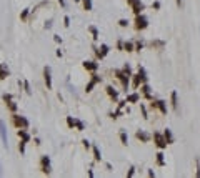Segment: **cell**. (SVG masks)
<instances>
[{"label":"cell","instance_id":"obj_1","mask_svg":"<svg viewBox=\"0 0 200 178\" xmlns=\"http://www.w3.org/2000/svg\"><path fill=\"white\" fill-rule=\"evenodd\" d=\"M130 78H132V87H134V90H138V87L147 82V72H145V68L142 65H138L137 73H135V75L132 73Z\"/></svg>","mask_w":200,"mask_h":178},{"label":"cell","instance_id":"obj_2","mask_svg":"<svg viewBox=\"0 0 200 178\" xmlns=\"http://www.w3.org/2000/svg\"><path fill=\"white\" fill-rule=\"evenodd\" d=\"M134 28H135L137 32H144L145 28H148V19H147V15H145L144 12L138 13V15H135Z\"/></svg>","mask_w":200,"mask_h":178},{"label":"cell","instance_id":"obj_3","mask_svg":"<svg viewBox=\"0 0 200 178\" xmlns=\"http://www.w3.org/2000/svg\"><path fill=\"white\" fill-rule=\"evenodd\" d=\"M113 77H115L117 80L120 82V85H122L123 92H127L128 87H130V75H127L123 70H113Z\"/></svg>","mask_w":200,"mask_h":178},{"label":"cell","instance_id":"obj_4","mask_svg":"<svg viewBox=\"0 0 200 178\" xmlns=\"http://www.w3.org/2000/svg\"><path fill=\"white\" fill-rule=\"evenodd\" d=\"M12 123H13V127H15L17 130H19V128H25V130H27L28 125H30V123H28V120L25 118V117L17 115V113H13V115H12Z\"/></svg>","mask_w":200,"mask_h":178},{"label":"cell","instance_id":"obj_5","mask_svg":"<svg viewBox=\"0 0 200 178\" xmlns=\"http://www.w3.org/2000/svg\"><path fill=\"white\" fill-rule=\"evenodd\" d=\"M152 103H150V108H153V110H159L162 115H167V112H169V106H167V102H163V100H150Z\"/></svg>","mask_w":200,"mask_h":178},{"label":"cell","instance_id":"obj_6","mask_svg":"<svg viewBox=\"0 0 200 178\" xmlns=\"http://www.w3.org/2000/svg\"><path fill=\"white\" fill-rule=\"evenodd\" d=\"M125 2L130 5L132 12H134L135 15H138V13H142V12L145 10V5H144V2H142V0H125Z\"/></svg>","mask_w":200,"mask_h":178},{"label":"cell","instance_id":"obj_7","mask_svg":"<svg viewBox=\"0 0 200 178\" xmlns=\"http://www.w3.org/2000/svg\"><path fill=\"white\" fill-rule=\"evenodd\" d=\"M94 52H95V57H97V60H103L107 55H109L110 48L107 44H100V47H94Z\"/></svg>","mask_w":200,"mask_h":178},{"label":"cell","instance_id":"obj_8","mask_svg":"<svg viewBox=\"0 0 200 178\" xmlns=\"http://www.w3.org/2000/svg\"><path fill=\"white\" fill-rule=\"evenodd\" d=\"M40 170L44 175H50L52 173V163H50V156L44 155L40 158Z\"/></svg>","mask_w":200,"mask_h":178},{"label":"cell","instance_id":"obj_9","mask_svg":"<svg viewBox=\"0 0 200 178\" xmlns=\"http://www.w3.org/2000/svg\"><path fill=\"white\" fill-rule=\"evenodd\" d=\"M152 138H153V143L157 145L159 150H163V148L167 147V141H165V138H163V135L160 133V131H153Z\"/></svg>","mask_w":200,"mask_h":178},{"label":"cell","instance_id":"obj_10","mask_svg":"<svg viewBox=\"0 0 200 178\" xmlns=\"http://www.w3.org/2000/svg\"><path fill=\"white\" fill-rule=\"evenodd\" d=\"M100 82H102V77H98L97 73H92V78H90V82H88L87 85H85V92H87V93H90L92 90H94L95 88V85L97 83H100Z\"/></svg>","mask_w":200,"mask_h":178},{"label":"cell","instance_id":"obj_11","mask_svg":"<svg viewBox=\"0 0 200 178\" xmlns=\"http://www.w3.org/2000/svg\"><path fill=\"white\" fill-rule=\"evenodd\" d=\"M135 138H137L140 143H148V141L152 140V135L147 133L145 130H137L135 131Z\"/></svg>","mask_w":200,"mask_h":178},{"label":"cell","instance_id":"obj_12","mask_svg":"<svg viewBox=\"0 0 200 178\" xmlns=\"http://www.w3.org/2000/svg\"><path fill=\"white\" fill-rule=\"evenodd\" d=\"M44 82H45V87H47V90H52V70H50V67H45L44 68Z\"/></svg>","mask_w":200,"mask_h":178},{"label":"cell","instance_id":"obj_13","mask_svg":"<svg viewBox=\"0 0 200 178\" xmlns=\"http://www.w3.org/2000/svg\"><path fill=\"white\" fill-rule=\"evenodd\" d=\"M138 88H140V93L144 95L145 100H148V102H150V100L153 98V97H152V93H150V85L147 83V82H145V83H142Z\"/></svg>","mask_w":200,"mask_h":178},{"label":"cell","instance_id":"obj_14","mask_svg":"<svg viewBox=\"0 0 200 178\" xmlns=\"http://www.w3.org/2000/svg\"><path fill=\"white\" fill-rule=\"evenodd\" d=\"M0 137H2V143L5 148H9V138H7V127L5 123L0 120Z\"/></svg>","mask_w":200,"mask_h":178},{"label":"cell","instance_id":"obj_15","mask_svg":"<svg viewBox=\"0 0 200 178\" xmlns=\"http://www.w3.org/2000/svg\"><path fill=\"white\" fill-rule=\"evenodd\" d=\"M82 67H84L87 72H90V73H94V72H97L98 70V63L97 62H90V60H85V62L82 63Z\"/></svg>","mask_w":200,"mask_h":178},{"label":"cell","instance_id":"obj_16","mask_svg":"<svg viewBox=\"0 0 200 178\" xmlns=\"http://www.w3.org/2000/svg\"><path fill=\"white\" fill-rule=\"evenodd\" d=\"M105 92H107V95H109V97H110V98H112V100H113V102H115V103H117V102H119V92H117V90H115V88H113V87H112V85H109V87H107V88H105Z\"/></svg>","mask_w":200,"mask_h":178},{"label":"cell","instance_id":"obj_17","mask_svg":"<svg viewBox=\"0 0 200 178\" xmlns=\"http://www.w3.org/2000/svg\"><path fill=\"white\" fill-rule=\"evenodd\" d=\"M162 135H163V138H165L167 145H172L173 141H175V137H173V133H172V130H170V128H165Z\"/></svg>","mask_w":200,"mask_h":178},{"label":"cell","instance_id":"obj_18","mask_svg":"<svg viewBox=\"0 0 200 178\" xmlns=\"http://www.w3.org/2000/svg\"><path fill=\"white\" fill-rule=\"evenodd\" d=\"M125 102H127V103H138V102H140V93H138V92L128 93L127 98H125Z\"/></svg>","mask_w":200,"mask_h":178},{"label":"cell","instance_id":"obj_19","mask_svg":"<svg viewBox=\"0 0 200 178\" xmlns=\"http://www.w3.org/2000/svg\"><path fill=\"white\" fill-rule=\"evenodd\" d=\"M170 105H172V108L175 110V112L178 110V95H177V92L175 90L170 93Z\"/></svg>","mask_w":200,"mask_h":178},{"label":"cell","instance_id":"obj_20","mask_svg":"<svg viewBox=\"0 0 200 178\" xmlns=\"http://www.w3.org/2000/svg\"><path fill=\"white\" fill-rule=\"evenodd\" d=\"M10 75V70L7 67V63H0V80H5Z\"/></svg>","mask_w":200,"mask_h":178},{"label":"cell","instance_id":"obj_21","mask_svg":"<svg viewBox=\"0 0 200 178\" xmlns=\"http://www.w3.org/2000/svg\"><path fill=\"white\" fill-rule=\"evenodd\" d=\"M163 47H165V42L163 40H152L150 42V48H153V50H163Z\"/></svg>","mask_w":200,"mask_h":178},{"label":"cell","instance_id":"obj_22","mask_svg":"<svg viewBox=\"0 0 200 178\" xmlns=\"http://www.w3.org/2000/svg\"><path fill=\"white\" fill-rule=\"evenodd\" d=\"M17 135H19V138L20 140H23V141H30V135L27 133V131H25V128H19V131H17Z\"/></svg>","mask_w":200,"mask_h":178},{"label":"cell","instance_id":"obj_23","mask_svg":"<svg viewBox=\"0 0 200 178\" xmlns=\"http://www.w3.org/2000/svg\"><path fill=\"white\" fill-rule=\"evenodd\" d=\"M123 52H127V53L135 52V45H134V42H127V40H123Z\"/></svg>","mask_w":200,"mask_h":178},{"label":"cell","instance_id":"obj_24","mask_svg":"<svg viewBox=\"0 0 200 178\" xmlns=\"http://www.w3.org/2000/svg\"><path fill=\"white\" fill-rule=\"evenodd\" d=\"M80 2H82L84 10H87V12H92V10H94V2H92V0H80Z\"/></svg>","mask_w":200,"mask_h":178},{"label":"cell","instance_id":"obj_25","mask_svg":"<svg viewBox=\"0 0 200 178\" xmlns=\"http://www.w3.org/2000/svg\"><path fill=\"white\" fill-rule=\"evenodd\" d=\"M87 30L92 33V38H94V40L97 42V40H98V35H100V33H98V28L95 27V25H88V28H87Z\"/></svg>","mask_w":200,"mask_h":178},{"label":"cell","instance_id":"obj_26","mask_svg":"<svg viewBox=\"0 0 200 178\" xmlns=\"http://www.w3.org/2000/svg\"><path fill=\"white\" fill-rule=\"evenodd\" d=\"M163 156H165V155H163L162 152H159L155 155V160H157V165H159V166H165V158H163Z\"/></svg>","mask_w":200,"mask_h":178},{"label":"cell","instance_id":"obj_27","mask_svg":"<svg viewBox=\"0 0 200 178\" xmlns=\"http://www.w3.org/2000/svg\"><path fill=\"white\" fill-rule=\"evenodd\" d=\"M119 138H120V141H122L123 147H127V145H128V135H127V131L122 130V131L119 133Z\"/></svg>","mask_w":200,"mask_h":178},{"label":"cell","instance_id":"obj_28","mask_svg":"<svg viewBox=\"0 0 200 178\" xmlns=\"http://www.w3.org/2000/svg\"><path fill=\"white\" fill-rule=\"evenodd\" d=\"M92 152H94V160H95V162H100V160H102V153H100L97 145H94V147H92Z\"/></svg>","mask_w":200,"mask_h":178},{"label":"cell","instance_id":"obj_29","mask_svg":"<svg viewBox=\"0 0 200 178\" xmlns=\"http://www.w3.org/2000/svg\"><path fill=\"white\" fill-rule=\"evenodd\" d=\"M5 105H7V108H9L12 113H15V112H17V103L13 102V100H9V102H5Z\"/></svg>","mask_w":200,"mask_h":178},{"label":"cell","instance_id":"obj_30","mask_svg":"<svg viewBox=\"0 0 200 178\" xmlns=\"http://www.w3.org/2000/svg\"><path fill=\"white\" fill-rule=\"evenodd\" d=\"M75 128H77L78 131H84V130H85V123L82 122V120L75 118Z\"/></svg>","mask_w":200,"mask_h":178},{"label":"cell","instance_id":"obj_31","mask_svg":"<svg viewBox=\"0 0 200 178\" xmlns=\"http://www.w3.org/2000/svg\"><path fill=\"white\" fill-rule=\"evenodd\" d=\"M28 13H30V9H23L22 10V13H20V20H22V22H27L28 20Z\"/></svg>","mask_w":200,"mask_h":178},{"label":"cell","instance_id":"obj_32","mask_svg":"<svg viewBox=\"0 0 200 178\" xmlns=\"http://www.w3.org/2000/svg\"><path fill=\"white\" fill-rule=\"evenodd\" d=\"M122 108H117L115 112H112L110 113V118H113V120H117V118H120V117H122Z\"/></svg>","mask_w":200,"mask_h":178},{"label":"cell","instance_id":"obj_33","mask_svg":"<svg viewBox=\"0 0 200 178\" xmlns=\"http://www.w3.org/2000/svg\"><path fill=\"white\" fill-rule=\"evenodd\" d=\"M134 45H135V52H142V50H144V47H145V44L142 40L134 42Z\"/></svg>","mask_w":200,"mask_h":178},{"label":"cell","instance_id":"obj_34","mask_svg":"<svg viewBox=\"0 0 200 178\" xmlns=\"http://www.w3.org/2000/svg\"><path fill=\"white\" fill-rule=\"evenodd\" d=\"M22 87H23V90H25V93H27V95H30V93H32V90H30V83H28L27 80H23V82H22Z\"/></svg>","mask_w":200,"mask_h":178},{"label":"cell","instance_id":"obj_35","mask_svg":"<svg viewBox=\"0 0 200 178\" xmlns=\"http://www.w3.org/2000/svg\"><path fill=\"white\" fill-rule=\"evenodd\" d=\"M195 176L200 178V158H195Z\"/></svg>","mask_w":200,"mask_h":178},{"label":"cell","instance_id":"obj_36","mask_svg":"<svg viewBox=\"0 0 200 178\" xmlns=\"http://www.w3.org/2000/svg\"><path fill=\"white\" fill-rule=\"evenodd\" d=\"M140 112H142V117H144V120H148V113H147V108H145L144 103H140Z\"/></svg>","mask_w":200,"mask_h":178},{"label":"cell","instance_id":"obj_37","mask_svg":"<svg viewBox=\"0 0 200 178\" xmlns=\"http://www.w3.org/2000/svg\"><path fill=\"white\" fill-rule=\"evenodd\" d=\"M128 25H130V22H128V19H120V20H119V27H122V28H127Z\"/></svg>","mask_w":200,"mask_h":178},{"label":"cell","instance_id":"obj_38","mask_svg":"<svg viewBox=\"0 0 200 178\" xmlns=\"http://www.w3.org/2000/svg\"><path fill=\"white\" fill-rule=\"evenodd\" d=\"M67 127H69V128H73L75 127V118H73V117H67Z\"/></svg>","mask_w":200,"mask_h":178},{"label":"cell","instance_id":"obj_39","mask_svg":"<svg viewBox=\"0 0 200 178\" xmlns=\"http://www.w3.org/2000/svg\"><path fill=\"white\" fill-rule=\"evenodd\" d=\"M25 145H27V141H23V140H20V143H19V152L22 153H25Z\"/></svg>","mask_w":200,"mask_h":178},{"label":"cell","instance_id":"obj_40","mask_svg":"<svg viewBox=\"0 0 200 178\" xmlns=\"http://www.w3.org/2000/svg\"><path fill=\"white\" fill-rule=\"evenodd\" d=\"M122 70H123V72H125V73H127V75H130V77H132V67H130V65H128V63H125V65H123V68H122Z\"/></svg>","mask_w":200,"mask_h":178},{"label":"cell","instance_id":"obj_41","mask_svg":"<svg viewBox=\"0 0 200 178\" xmlns=\"http://www.w3.org/2000/svg\"><path fill=\"white\" fill-rule=\"evenodd\" d=\"M117 50L123 52V40H122V38H119V40H117Z\"/></svg>","mask_w":200,"mask_h":178},{"label":"cell","instance_id":"obj_42","mask_svg":"<svg viewBox=\"0 0 200 178\" xmlns=\"http://www.w3.org/2000/svg\"><path fill=\"white\" fill-rule=\"evenodd\" d=\"M160 7H162V3H160L159 0H155V2H152V9H153V10H160Z\"/></svg>","mask_w":200,"mask_h":178},{"label":"cell","instance_id":"obj_43","mask_svg":"<svg viewBox=\"0 0 200 178\" xmlns=\"http://www.w3.org/2000/svg\"><path fill=\"white\" fill-rule=\"evenodd\" d=\"M63 27H65V28H69V27H70V17H69V15L63 17Z\"/></svg>","mask_w":200,"mask_h":178},{"label":"cell","instance_id":"obj_44","mask_svg":"<svg viewBox=\"0 0 200 178\" xmlns=\"http://www.w3.org/2000/svg\"><path fill=\"white\" fill-rule=\"evenodd\" d=\"M2 98H3V102H9V100H13V97L10 93H3L2 95Z\"/></svg>","mask_w":200,"mask_h":178},{"label":"cell","instance_id":"obj_45","mask_svg":"<svg viewBox=\"0 0 200 178\" xmlns=\"http://www.w3.org/2000/svg\"><path fill=\"white\" fill-rule=\"evenodd\" d=\"M135 175V166H130V168H128V172H127V176L130 178V176H134Z\"/></svg>","mask_w":200,"mask_h":178},{"label":"cell","instance_id":"obj_46","mask_svg":"<svg viewBox=\"0 0 200 178\" xmlns=\"http://www.w3.org/2000/svg\"><path fill=\"white\" fill-rule=\"evenodd\" d=\"M82 143H84L85 150H90V141H88V140H84V141H82Z\"/></svg>","mask_w":200,"mask_h":178},{"label":"cell","instance_id":"obj_47","mask_svg":"<svg viewBox=\"0 0 200 178\" xmlns=\"http://www.w3.org/2000/svg\"><path fill=\"white\" fill-rule=\"evenodd\" d=\"M53 40H55L57 44H62V37H59V35H53Z\"/></svg>","mask_w":200,"mask_h":178},{"label":"cell","instance_id":"obj_48","mask_svg":"<svg viewBox=\"0 0 200 178\" xmlns=\"http://www.w3.org/2000/svg\"><path fill=\"white\" fill-rule=\"evenodd\" d=\"M57 2L60 3V7H62V9H65L67 7V3H65V0H57Z\"/></svg>","mask_w":200,"mask_h":178},{"label":"cell","instance_id":"obj_49","mask_svg":"<svg viewBox=\"0 0 200 178\" xmlns=\"http://www.w3.org/2000/svg\"><path fill=\"white\" fill-rule=\"evenodd\" d=\"M147 175H148V176H155V172H153V170H148Z\"/></svg>","mask_w":200,"mask_h":178},{"label":"cell","instance_id":"obj_50","mask_svg":"<svg viewBox=\"0 0 200 178\" xmlns=\"http://www.w3.org/2000/svg\"><path fill=\"white\" fill-rule=\"evenodd\" d=\"M50 27H52V20H48V22L45 23V28H50Z\"/></svg>","mask_w":200,"mask_h":178},{"label":"cell","instance_id":"obj_51","mask_svg":"<svg viewBox=\"0 0 200 178\" xmlns=\"http://www.w3.org/2000/svg\"><path fill=\"white\" fill-rule=\"evenodd\" d=\"M175 2H177V5H178V7H182V3H184V0H175Z\"/></svg>","mask_w":200,"mask_h":178},{"label":"cell","instance_id":"obj_52","mask_svg":"<svg viewBox=\"0 0 200 178\" xmlns=\"http://www.w3.org/2000/svg\"><path fill=\"white\" fill-rule=\"evenodd\" d=\"M0 175H2V166H0Z\"/></svg>","mask_w":200,"mask_h":178},{"label":"cell","instance_id":"obj_53","mask_svg":"<svg viewBox=\"0 0 200 178\" xmlns=\"http://www.w3.org/2000/svg\"><path fill=\"white\" fill-rule=\"evenodd\" d=\"M73 2H80V0H73Z\"/></svg>","mask_w":200,"mask_h":178}]
</instances>
